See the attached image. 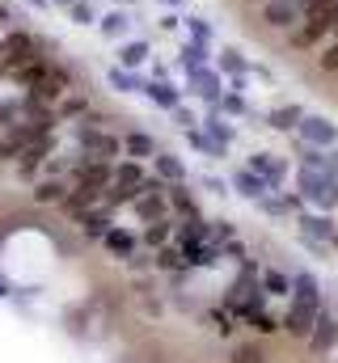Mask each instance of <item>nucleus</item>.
Listing matches in <instances>:
<instances>
[{"instance_id": "nucleus-10", "label": "nucleus", "mask_w": 338, "mask_h": 363, "mask_svg": "<svg viewBox=\"0 0 338 363\" xmlns=\"http://www.w3.org/2000/svg\"><path fill=\"white\" fill-rule=\"evenodd\" d=\"M190 97H199V101H207V110H216V101H220V93H224V77L207 64V68H195V72H186V89Z\"/></svg>"}, {"instance_id": "nucleus-37", "label": "nucleus", "mask_w": 338, "mask_h": 363, "mask_svg": "<svg viewBox=\"0 0 338 363\" xmlns=\"http://www.w3.org/2000/svg\"><path fill=\"white\" fill-rule=\"evenodd\" d=\"M182 26H186V38H195V43H216V30H212V21L207 17H182Z\"/></svg>"}, {"instance_id": "nucleus-25", "label": "nucleus", "mask_w": 338, "mask_h": 363, "mask_svg": "<svg viewBox=\"0 0 338 363\" xmlns=\"http://www.w3.org/2000/svg\"><path fill=\"white\" fill-rule=\"evenodd\" d=\"M207 64H212V43L186 38V43L178 47V68H182V72H195V68H207Z\"/></svg>"}, {"instance_id": "nucleus-45", "label": "nucleus", "mask_w": 338, "mask_h": 363, "mask_svg": "<svg viewBox=\"0 0 338 363\" xmlns=\"http://www.w3.org/2000/svg\"><path fill=\"white\" fill-rule=\"evenodd\" d=\"M199 186H203V190H212V194H229V186H224L220 178H212V174H203V178H199Z\"/></svg>"}, {"instance_id": "nucleus-43", "label": "nucleus", "mask_w": 338, "mask_h": 363, "mask_svg": "<svg viewBox=\"0 0 338 363\" xmlns=\"http://www.w3.org/2000/svg\"><path fill=\"white\" fill-rule=\"evenodd\" d=\"M220 254H224V258H237V262H246V258H250L246 241H237V237H233V241H224V250H220Z\"/></svg>"}, {"instance_id": "nucleus-30", "label": "nucleus", "mask_w": 338, "mask_h": 363, "mask_svg": "<svg viewBox=\"0 0 338 363\" xmlns=\"http://www.w3.org/2000/svg\"><path fill=\"white\" fill-rule=\"evenodd\" d=\"M106 85H110V93H119V97H127V93H140L144 89V77L140 72H131V68H110L106 72Z\"/></svg>"}, {"instance_id": "nucleus-42", "label": "nucleus", "mask_w": 338, "mask_h": 363, "mask_svg": "<svg viewBox=\"0 0 338 363\" xmlns=\"http://www.w3.org/2000/svg\"><path fill=\"white\" fill-rule=\"evenodd\" d=\"M169 114H173V123H178L182 131H190V127H199V118H195V110H186V106H173Z\"/></svg>"}, {"instance_id": "nucleus-9", "label": "nucleus", "mask_w": 338, "mask_h": 363, "mask_svg": "<svg viewBox=\"0 0 338 363\" xmlns=\"http://www.w3.org/2000/svg\"><path fill=\"white\" fill-rule=\"evenodd\" d=\"M300 144H309V148H334L338 144V123H330L326 114H309L305 110V118L296 123V131H292Z\"/></svg>"}, {"instance_id": "nucleus-8", "label": "nucleus", "mask_w": 338, "mask_h": 363, "mask_svg": "<svg viewBox=\"0 0 338 363\" xmlns=\"http://www.w3.org/2000/svg\"><path fill=\"white\" fill-rule=\"evenodd\" d=\"M300 17H305V0H262V9H258V21L271 34H288Z\"/></svg>"}, {"instance_id": "nucleus-18", "label": "nucleus", "mask_w": 338, "mask_h": 363, "mask_svg": "<svg viewBox=\"0 0 338 363\" xmlns=\"http://www.w3.org/2000/svg\"><path fill=\"white\" fill-rule=\"evenodd\" d=\"M68 190H72V178H38L34 182V190H30V199L38 203V207H60L64 199H68Z\"/></svg>"}, {"instance_id": "nucleus-7", "label": "nucleus", "mask_w": 338, "mask_h": 363, "mask_svg": "<svg viewBox=\"0 0 338 363\" xmlns=\"http://www.w3.org/2000/svg\"><path fill=\"white\" fill-rule=\"evenodd\" d=\"M55 148H60V135H55V131H43V135H38V140H34V144H30V148H26L17 161H13L17 178H21V182H38V178H43V165H47V157H51Z\"/></svg>"}, {"instance_id": "nucleus-28", "label": "nucleus", "mask_w": 338, "mask_h": 363, "mask_svg": "<svg viewBox=\"0 0 338 363\" xmlns=\"http://www.w3.org/2000/svg\"><path fill=\"white\" fill-rule=\"evenodd\" d=\"M165 241H173V216H165V220H153V224H144V233H140V250H161Z\"/></svg>"}, {"instance_id": "nucleus-12", "label": "nucleus", "mask_w": 338, "mask_h": 363, "mask_svg": "<svg viewBox=\"0 0 338 363\" xmlns=\"http://www.w3.org/2000/svg\"><path fill=\"white\" fill-rule=\"evenodd\" d=\"M38 135H43V131H38V127H30V123L4 127V131H0V161H4V165H13V161H17V157L38 140Z\"/></svg>"}, {"instance_id": "nucleus-40", "label": "nucleus", "mask_w": 338, "mask_h": 363, "mask_svg": "<svg viewBox=\"0 0 338 363\" xmlns=\"http://www.w3.org/2000/svg\"><path fill=\"white\" fill-rule=\"evenodd\" d=\"M17 123H21V97L0 101V131H4V127H17Z\"/></svg>"}, {"instance_id": "nucleus-32", "label": "nucleus", "mask_w": 338, "mask_h": 363, "mask_svg": "<svg viewBox=\"0 0 338 363\" xmlns=\"http://www.w3.org/2000/svg\"><path fill=\"white\" fill-rule=\"evenodd\" d=\"M153 169H157V178L165 182V186H169V182H186V178H190V174H186V165H182V157H173V152H165V148L153 157Z\"/></svg>"}, {"instance_id": "nucleus-11", "label": "nucleus", "mask_w": 338, "mask_h": 363, "mask_svg": "<svg viewBox=\"0 0 338 363\" xmlns=\"http://www.w3.org/2000/svg\"><path fill=\"white\" fill-rule=\"evenodd\" d=\"M317 313H322V304H317V300H296V296H292V304H288V313L279 317V325H283L292 338H309V330H313Z\"/></svg>"}, {"instance_id": "nucleus-51", "label": "nucleus", "mask_w": 338, "mask_h": 363, "mask_svg": "<svg viewBox=\"0 0 338 363\" xmlns=\"http://www.w3.org/2000/svg\"><path fill=\"white\" fill-rule=\"evenodd\" d=\"M68 4H72V0H51V9H68Z\"/></svg>"}, {"instance_id": "nucleus-20", "label": "nucleus", "mask_w": 338, "mask_h": 363, "mask_svg": "<svg viewBox=\"0 0 338 363\" xmlns=\"http://www.w3.org/2000/svg\"><path fill=\"white\" fill-rule=\"evenodd\" d=\"M97 34L106 38V43H123L127 34H131V9H110V13H102L97 17Z\"/></svg>"}, {"instance_id": "nucleus-48", "label": "nucleus", "mask_w": 338, "mask_h": 363, "mask_svg": "<svg viewBox=\"0 0 338 363\" xmlns=\"http://www.w3.org/2000/svg\"><path fill=\"white\" fill-rule=\"evenodd\" d=\"M153 4H165V9H182L186 0H153Z\"/></svg>"}, {"instance_id": "nucleus-21", "label": "nucleus", "mask_w": 338, "mask_h": 363, "mask_svg": "<svg viewBox=\"0 0 338 363\" xmlns=\"http://www.w3.org/2000/svg\"><path fill=\"white\" fill-rule=\"evenodd\" d=\"M144 97H148V106H157V110H173V106H182V89H178V85H173V81H157V77H153V81H144Z\"/></svg>"}, {"instance_id": "nucleus-29", "label": "nucleus", "mask_w": 338, "mask_h": 363, "mask_svg": "<svg viewBox=\"0 0 338 363\" xmlns=\"http://www.w3.org/2000/svg\"><path fill=\"white\" fill-rule=\"evenodd\" d=\"M153 271H165V274H186V254L173 245V241H165L161 250H153Z\"/></svg>"}, {"instance_id": "nucleus-14", "label": "nucleus", "mask_w": 338, "mask_h": 363, "mask_svg": "<svg viewBox=\"0 0 338 363\" xmlns=\"http://www.w3.org/2000/svg\"><path fill=\"white\" fill-rule=\"evenodd\" d=\"M305 342H309V351H313V355H326V351H334V347H338V317H334V313H326V308H322Z\"/></svg>"}, {"instance_id": "nucleus-52", "label": "nucleus", "mask_w": 338, "mask_h": 363, "mask_svg": "<svg viewBox=\"0 0 338 363\" xmlns=\"http://www.w3.org/2000/svg\"><path fill=\"white\" fill-rule=\"evenodd\" d=\"M0 77H9V64H4V51H0Z\"/></svg>"}, {"instance_id": "nucleus-49", "label": "nucleus", "mask_w": 338, "mask_h": 363, "mask_svg": "<svg viewBox=\"0 0 338 363\" xmlns=\"http://www.w3.org/2000/svg\"><path fill=\"white\" fill-rule=\"evenodd\" d=\"M30 4H34V9H51V0H30Z\"/></svg>"}, {"instance_id": "nucleus-19", "label": "nucleus", "mask_w": 338, "mask_h": 363, "mask_svg": "<svg viewBox=\"0 0 338 363\" xmlns=\"http://www.w3.org/2000/svg\"><path fill=\"white\" fill-rule=\"evenodd\" d=\"M89 106H93V93L81 89V85H72V89L55 101V123H77Z\"/></svg>"}, {"instance_id": "nucleus-16", "label": "nucleus", "mask_w": 338, "mask_h": 363, "mask_svg": "<svg viewBox=\"0 0 338 363\" xmlns=\"http://www.w3.org/2000/svg\"><path fill=\"white\" fill-rule=\"evenodd\" d=\"M157 152H161L157 135H148V131H140V127H127V131H123V157H131V161H153Z\"/></svg>"}, {"instance_id": "nucleus-27", "label": "nucleus", "mask_w": 338, "mask_h": 363, "mask_svg": "<svg viewBox=\"0 0 338 363\" xmlns=\"http://www.w3.org/2000/svg\"><path fill=\"white\" fill-rule=\"evenodd\" d=\"M212 68H216L220 77H246V72H250V60H246L237 47H224L220 55H212Z\"/></svg>"}, {"instance_id": "nucleus-36", "label": "nucleus", "mask_w": 338, "mask_h": 363, "mask_svg": "<svg viewBox=\"0 0 338 363\" xmlns=\"http://www.w3.org/2000/svg\"><path fill=\"white\" fill-rule=\"evenodd\" d=\"M292 296H296V300H317V304H322V287H317V279H313L309 271L292 274Z\"/></svg>"}, {"instance_id": "nucleus-41", "label": "nucleus", "mask_w": 338, "mask_h": 363, "mask_svg": "<svg viewBox=\"0 0 338 363\" xmlns=\"http://www.w3.org/2000/svg\"><path fill=\"white\" fill-rule=\"evenodd\" d=\"M229 363H266V355H262V347H254V342H246V347H233V355H229Z\"/></svg>"}, {"instance_id": "nucleus-34", "label": "nucleus", "mask_w": 338, "mask_h": 363, "mask_svg": "<svg viewBox=\"0 0 338 363\" xmlns=\"http://www.w3.org/2000/svg\"><path fill=\"white\" fill-rule=\"evenodd\" d=\"M258 283L266 296H292V279L283 271H271V267H258Z\"/></svg>"}, {"instance_id": "nucleus-47", "label": "nucleus", "mask_w": 338, "mask_h": 363, "mask_svg": "<svg viewBox=\"0 0 338 363\" xmlns=\"http://www.w3.org/2000/svg\"><path fill=\"white\" fill-rule=\"evenodd\" d=\"M326 169L338 178V144H334V148H326Z\"/></svg>"}, {"instance_id": "nucleus-53", "label": "nucleus", "mask_w": 338, "mask_h": 363, "mask_svg": "<svg viewBox=\"0 0 338 363\" xmlns=\"http://www.w3.org/2000/svg\"><path fill=\"white\" fill-rule=\"evenodd\" d=\"M254 4H262V0H254Z\"/></svg>"}, {"instance_id": "nucleus-33", "label": "nucleus", "mask_w": 338, "mask_h": 363, "mask_svg": "<svg viewBox=\"0 0 338 363\" xmlns=\"http://www.w3.org/2000/svg\"><path fill=\"white\" fill-rule=\"evenodd\" d=\"M186 140H190V148H199L207 161H220V157H229V148H224L220 140H212L203 127H190V131H186Z\"/></svg>"}, {"instance_id": "nucleus-1", "label": "nucleus", "mask_w": 338, "mask_h": 363, "mask_svg": "<svg viewBox=\"0 0 338 363\" xmlns=\"http://www.w3.org/2000/svg\"><path fill=\"white\" fill-rule=\"evenodd\" d=\"M68 135H72V148L81 152L84 161L114 165L123 157V135H114L110 127H89L84 118H77V123H68Z\"/></svg>"}, {"instance_id": "nucleus-26", "label": "nucleus", "mask_w": 338, "mask_h": 363, "mask_svg": "<svg viewBox=\"0 0 338 363\" xmlns=\"http://www.w3.org/2000/svg\"><path fill=\"white\" fill-rule=\"evenodd\" d=\"M229 190H237V194H241V199H250V203H258L262 194H271V190H266V182L258 178L254 169H246V165H241V169L233 174V182H229Z\"/></svg>"}, {"instance_id": "nucleus-3", "label": "nucleus", "mask_w": 338, "mask_h": 363, "mask_svg": "<svg viewBox=\"0 0 338 363\" xmlns=\"http://www.w3.org/2000/svg\"><path fill=\"white\" fill-rule=\"evenodd\" d=\"M0 51H4V64H9V72H13V68H21V64L47 60V55H51V43H47L43 34L26 30V26H13V30H4V38H0Z\"/></svg>"}, {"instance_id": "nucleus-4", "label": "nucleus", "mask_w": 338, "mask_h": 363, "mask_svg": "<svg viewBox=\"0 0 338 363\" xmlns=\"http://www.w3.org/2000/svg\"><path fill=\"white\" fill-rule=\"evenodd\" d=\"M148 182V174H144V161H114V174H110V186H106V203L119 211V207H127L136 194H140V186Z\"/></svg>"}, {"instance_id": "nucleus-17", "label": "nucleus", "mask_w": 338, "mask_h": 363, "mask_svg": "<svg viewBox=\"0 0 338 363\" xmlns=\"http://www.w3.org/2000/svg\"><path fill=\"white\" fill-rule=\"evenodd\" d=\"M97 245H102V250H106L110 258L127 262V258H131V254L140 250V237H136V233H127V228H119V224H110V228H106V237H102Z\"/></svg>"}, {"instance_id": "nucleus-54", "label": "nucleus", "mask_w": 338, "mask_h": 363, "mask_svg": "<svg viewBox=\"0 0 338 363\" xmlns=\"http://www.w3.org/2000/svg\"><path fill=\"white\" fill-rule=\"evenodd\" d=\"M93 4H97V0H93Z\"/></svg>"}, {"instance_id": "nucleus-23", "label": "nucleus", "mask_w": 338, "mask_h": 363, "mask_svg": "<svg viewBox=\"0 0 338 363\" xmlns=\"http://www.w3.org/2000/svg\"><path fill=\"white\" fill-rule=\"evenodd\" d=\"M165 203H169V211H173V220H178V216H195V211H199V199H195L190 182H169V186H165Z\"/></svg>"}, {"instance_id": "nucleus-13", "label": "nucleus", "mask_w": 338, "mask_h": 363, "mask_svg": "<svg viewBox=\"0 0 338 363\" xmlns=\"http://www.w3.org/2000/svg\"><path fill=\"white\" fill-rule=\"evenodd\" d=\"M246 169H254L258 178L266 182V190H283V182H288V161L275 157V152H254L246 161Z\"/></svg>"}, {"instance_id": "nucleus-44", "label": "nucleus", "mask_w": 338, "mask_h": 363, "mask_svg": "<svg viewBox=\"0 0 338 363\" xmlns=\"http://www.w3.org/2000/svg\"><path fill=\"white\" fill-rule=\"evenodd\" d=\"M157 26H161V34H173V30L182 26V17H178V13L169 9V13H161V17H157Z\"/></svg>"}, {"instance_id": "nucleus-39", "label": "nucleus", "mask_w": 338, "mask_h": 363, "mask_svg": "<svg viewBox=\"0 0 338 363\" xmlns=\"http://www.w3.org/2000/svg\"><path fill=\"white\" fill-rule=\"evenodd\" d=\"M64 13H68V17H72V21H77V26H97V17H102V13H97V4H93V0H72V4H68V9H64Z\"/></svg>"}, {"instance_id": "nucleus-22", "label": "nucleus", "mask_w": 338, "mask_h": 363, "mask_svg": "<svg viewBox=\"0 0 338 363\" xmlns=\"http://www.w3.org/2000/svg\"><path fill=\"white\" fill-rule=\"evenodd\" d=\"M300 118H305V106H296V101H283V106H275V110L262 114V123H266L271 131H283V135H292Z\"/></svg>"}, {"instance_id": "nucleus-50", "label": "nucleus", "mask_w": 338, "mask_h": 363, "mask_svg": "<svg viewBox=\"0 0 338 363\" xmlns=\"http://www.w3.org/2000/svg\"><path fill=\"white\" fill-rule=\"evenodd\" d=\"M114 4H119V9H131V4H140V0H114Z\"/></svg>"}, {"instance_id": "nucleus-38", "label": "nucleus", "mask_w": 338, "mask_h": 363, "mask_svg": "<svg viewBox=\"0 0 338 363\" xmlns=\"http://www.w3.org/2000/svg\"><path fill=\"white\" fill-rule=\"evenodd\" d=\"M241 325H250V330H258V334H279V330H283V325H279V317H275V313H266V308H254Z\"/></svg>"}, {"instance_id": "nucleus-15", "label": "nucleus", "mask_w": 338, "mask_h": 363, "mask_svg": "<svg viewBox=\"0 0 338 363\" xmlns=\"http://www.w3.org/2000/svg\"><path fill=\"white\" fill-rule=\"evenodd\" d=\"M110 224H114V207H110L106 199H102V203H97L93 211H84L81 220H77V228H81V237H84V241H102Z\"/></svg>"}, {"instance_id": "nucleus-46", "label": "nucleus", "mask_w": 338, "mask_h": 363, "mask_svg": "<svg viewBox=\"0 0 338 363\" xmlns=\"http://www.w3.org/2000/svg\"><path fill=\"white\" fill-rule=\"evenodd\" d=\"M13 21H17V13H13L4 0H0V30H13Z\"/></svg>"}, {"instance_id": "nucleus-2", "label": "nucleus", "mask_w": 338, "mask_h": 363, "mask_svg": "<svg viewBox=\"0 0 338 363\" xmlns=\"http://www.w3.org/2000/svg\"><path fill=\"white\" fill-rule=\"evenodd\" d=\"M224 308H229L237 321H246L254 308H266V291H262V283H258V267H254L250 258L241 262V274L233 279V287L224 291Z\"/></svg>"}, {"instance_id": "nucleus-24", "label": "nucleus", "mask_w": 338, "mask_h": 363, "mask_svg": "<svg viewBox=\"0 0 338 363\" xmlns=\"http://www.w3.org/2000/svg\"><path fill=\"white\" fill-rule=\"evenodd\" d=\"M114 55H119V60H114L119 68H131V72H136L140 64H148V55H153V43H148V38H123Z\"/></svg>"}, {"instance_id": "nucleus-35", "label": "nucleus", "mask_w": 338, "mask_h": 363, "mask_svg": "<svg viewBox=\"0 0 338 363\" xmlns=\"http://www.w3.org/2000/svg\"><path fill=\"white\" fill-rule=\"evenodd\" d=\"M216 110H220V114H229V118H246V114H254V110H250V101H246V93H233V89H224V93H220Z\"/></svg>"}, {"instance_id": "nucleus-6", "label": "nucleus", "mask_w": 338, "mask_h": 363, "mask_svg": "<svg viewBox=\"0 0 338 363\" xmlns=\"http://www.w3.org/2000/svg\"><path fill=\"white\" fill-rule=\"evenodd\" d=\"M136 216H140V224H153V220H165V216H173L165 203V182L157 178V174H148V182L140 186V194L127 203Z\"/></svg>"}, {"instance_id": "nucleus-31", "label": "nucleus", "mask_w": 338, "mask_h": 363, "mask_svg": "<svg viewBox=\"0 0 338 363\" xmlns=\"http://www.w3.org/2000/svg\"><path fill=\"white\" fill-rule=\"evenodd\" d=\"M199 127H203V131H207L212 140H220L224 148H229V144L237 140V127H233V123H229V114H220V110H207V118H203Z\"/></svg>"}, {"instance_id": "nucleus-5", "label": "nucleus", "mask_w": 338, "mask_h": 363, "mask_svg": "<svg viewBox=\"0 0 338 363\" xmlns=\"http://www.w3.org/2000/svg\"><path fill=\"white\" fill-rule=\"evenodd\" d=\"M296 186H300V199H305V203H313V207H322V211H338V178L330 169H309V165H300Z\"/></svg>"}]
</instances>
